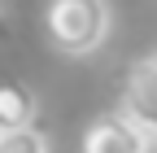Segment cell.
I'll list each match as a JSON object with an SVG mask.
<instances>
[{
	"label": "cell",
	"mask_w": 157,
	"mask_h": 153,
	"mask_svg": "<svg viewBox=\"0 0 157 153\" xmlns=\"http://www.w3.org/2000/svg\"><path fill=\"white\" fill-rule=\"evenodd\" d=\"M44 31L57 53L87 57L109 35V0H48Z\"/></svg>",
	"instance_id": "6da1fadb"
},
{
	"label": "cell",
	"mask_w": 157,
	"mask_h": 153,
	"mask_svg": "<svg viewBox=\"0 0 157 153\" xmlns=\"http://www.w3.org/2000/svg\"><path fill=\"white\" fill-rule=\"evenodd\" d=\"M118 96H122V114L144 131L148 144L157 149V61L153 57H140V61L127 66Z\"/></svg>",
	"instance_id": "7a4b0ae2"
},
{
	"label": "cell",
	"mask_w": 157,
	"mask_h": 153,
	"mask_svg": "<svg viewBox=\"0 0 157 153\" xmlns=\"http://www.w3.org/2000/svg\"><path fill=\"white\" fill-rule=\"evenodd\" d=\"M83 153H153V144H148L144 131L118 109V114H101V118L83 131Z\"/></svg>",
	"instance_id": "3957f363"
},
{
	"label": "cell",
	"mask_w": 157,
	"mask_h": 153,
	"mask_svg": "<svg viewBox=\"0 0 157 153\" xmlns=\"http://www.w3.org/2000/svg\"><path fill=\"white\" fill-rule=\"evenodd\" d=\"M17 127H35V92L22 79H5L0 83V131Z\"/></svg>",
	"instance_id": "277c9868"
},
{
	"label": "cell",
	"mask_w": 157,
	"mask_h": 153,
	"mask_svg": "<svg viewBox=\"0 0 157 153\" xmlns=\"http://www.w3.org/2000/svg\"><path fill=\"white\" fill-rule=\"evenodd\" d=\"M0 153H52L44 131L35 127H17V131H0Z\"/></svg>",
	"instance_id": "5b68a950"
},
{
	"label": "cell",
	"mask_w": 157,
	"mask_h": 153,
	"mask_svg": "<svg viewBox=\"0 0 157 153\" xmlns=\"http://www.w3.org/2000/svg\"><path fill=\"white\" fill-rule=\"evenodd\" d=\"M9 35H13V22H9V13L0 9V44H9Z\"/></svg>",
	"instance_id": "8992f818"
},
{
	"label": "cell",
	"mask_w": 157,
	"mask_h": 153,
	"mask_svg": "<svg viewBox=\"0 0 157 153\" xmlns=\"http://www.w3.org/2000/svg\"><path fill=\"white\" fill-rule=\"evenodd\" d=\"M153 61H157V53H153Z\"/></svg>",
	"instance_id": "52a82bcc"
},
{
	"label": "cell",
	"mask_w": 157,
	"mask_h": 153,
	"mask_svg": "<svg viewBox=\"0 0 157 153\" xmlns=\"http://www.w3.org/2000/svg\"><path fill=\"white\" fill-rule=\"evenodd\" d=\"M153 153H157V149H153Z\"/></svg>",
	"instance_id": "ba28073f"
}]
</instances>
